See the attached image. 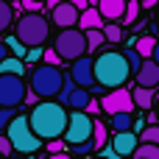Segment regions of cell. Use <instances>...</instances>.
<instances>
[{
	"mask_svg": "<svg viewBox=\"0 0 159 159\" xmlns=\"http://www.w3.org/2000/svg\"><path fill=\"white\" fill-rule=\"evenodd\" d=\"M70 159H78V157H70Z\"/></svg>",
	"mask_w": 159,
	"mask_h": 159,
	"instance_id": "c3c4849f",
	"label": "cell"
},
{
	"mask_svg": "<svg viewBox=\"0 0 159 159\" xmlns=\"http://www.w3.org/2000/svg\"><path fill=\"white\" fill-rule=\"evenodd\" d=\"M67 75L61 73V67H53V64H39L31 70V89L39 95V98H53L61 92Z\"/></svg>",
	"mask_w": 159,
	"mask_h": 159,
	"instance_id": "5b68a950",
	"label": "cell"
},
{
	"mask_svg": "<svg viewBox=\"0 0 159 159\" xmlns=\"http://www.w3.org/2000/svg\"><path fill=\"white\" fill-rule=\"evenodd\" d=\"M6 45H8V50H11L17 59H25V56H28V45H22V42L17 39V34H11V36L6 39Z\"/></svg>",
	"mask_w": 159,
	"mask_h": 159,
	"instance_id": "484cf974",
	"label": "cell"
},
{
	"mask_svg": "<svg viewBox=\"0 0 159 159\" xmlns=\"http://www.w3.org/2000/svg\"><path fill=\"white\" fill-rule=\"evenodd\" d=\"M92 131H95V117H89V112H81V109H73V115H70V126H67V131H64V143L67 145H73V148H78V145H89V148H95L92 145Z\"/></svg>",
	"mask_w": 159,
	"mask_h": 159,
	"instance_id": "52a82bcc",
	"label": "cell"
},
{
	"mask_svg": "<svg viewBox=\"0 0 159 159\" xmlns=\"http://www.w3.org/2000/svg\"><path fill=\"white\" fill-rule=\"evenodd\" d=\"M98 3H101V0H89V6H98Z\"/></svg>",
	"mask_w": 159,
	"mask_h": 159,
	"instance_id": "ee69618b",
	"label": "cell"
},
{
	"mask_svg": "<svg viewBox=\"0 0 159 159\" xmlns=\"http://www.w3.org/2000/svg\"><path fill=\"white\" fill-rule=\"evenodd\" d=\"M103 36H106V42L117 45V42L123 39V28H120L117 22H106V25H103Z\"/></svg>",
	"mask_w": 159,
	"mask_h": 159,
	"instance_id": "cb8c5ba5",
	"label": "cell"
},
{
	"mask_svg": "<svg viewBox=\"0 0 159 159\" xmlns=\"http://www.w3.org/2000/svg\"><path fill=\"white\" fill-rule=\"evenodd\" d=\"M87 112H89V115H95V112H103V109H101V103L92 98V101H89V106H87Z\"/></svg>",
	"mask_w": 159,
	"mask_h": 159,
	"instance_id": "74e56055",
	"label": "cell"
},
{
	"mask_svg": "<svg viewBox=\"0 0 159 159\" xmlns=\"http://www.w3.org/2000/svg\"><path fill=\"white\" fill-rule=\"evenodd\" d=\"M42 3H45V0H42Z\"/></svg>",
	"mask_w": 159,
	"mask_h": 159,
	"instance_id": "681fc988",
	"label": "cell"
},
{
	"mask_svg": "<svg viewBox=\"0 0 159 159\" xmlns=\"http://www.w3.org/2000/svg\"><path fill=\"white\" fill-rule=\"evenodd\" d=\"M109 126L115 129V134H117V131H131V129H134L131 112H120V115H112V123H109Z\"/></svg>",
	"mask_w": 159,
	"mask_h": 159,
	"instance_id": "ac0fdd59",
	"label": "cell"
},
{
	"mask_svg": "<svg viewBox=\"0 0 159 159\" xmlns=\"http://www.w3.org/2000/svg\"><path fill=\"white\" fill-rule=\"evenodd\" d=\"M75 87H78V84L67 75V81H64V87H61V92H59V103H70V95L75 92Z\"/></svg>",
	"mask_w": 159,
	"mask_h": 159,
	"instance_id": "f1b7e54d",
	"label": "cell"
},
{
	"mask_svg": "<svg viewBox=\"0 0 159 159\" xmlns=\"http://www.w3.org/2000/svg\"><path fill=\"white\" fill-rule=\"evenodd\" d=\"M101 109H103V115H120V112H134L137 109V103H134V92L131 89H126V87H120V89H109L106 92V98L101 101Z\"/></svg>",
	"mask_w": 159,
	"mask_h": 159,
	"instance_id": "9c48e42d",
	"label": "cell"
},
{
	"mask_svg": "<svg viewBox=\"0 0 159 159\" xmlns=\"http://www.w3.org/2000/svg\"><path fill=\"white\" fill-rule=\"evenodd\" d=\"M140 143H151V145H159V126H148V129L140 134Z\"/></svg>",
	"mask_w": 159,
	"mask_h": 159,
	"instance_id": "f546056e",
	"label": "cell"
},
{
	"mask_svg": "<svg viewBox=\"0 0 159 159\" xmlns=\"http://www.w3.org/2000/svg\"><path fill=\"white\" fill-rule=\"evenodd\" d=\"M48 159H70V157H64V151H61V154H48Z\"/></svg>",
	"mask_w": 159,
	"mask_h": 159,
	"instance_id": "b9f144b4",
	"label": "cell"
},
{
	"mask_svg": "<svg viewBox=\"0 0 159 159\" xmlns=\"http://www.w3.org/2000/svg\"><path fill=\"white\" fill-rule=\"evenodd\" d=\"M126 6H129V0H101L98 3V11L103 14L106 22H117V20H123Z\"/></svg>",
	"mask_w": 159,
	"mask_h": 159,
	"instance_id": "5bb4252c",
	"label": "cell"
},
{
	"mask_svg": "<svg viewBox=\"0 0 159 159\" xmlns=\"http://www.w3.org/2000/svg\"><path fill=\"white\" fill-rule=\"evenodd\" d=\"M103 25H106V20L98 11V6H89L87 11H81V20H78V28L81 31H92V28H103Z\"/></svg>",
	"mask_w": 159,
	"mask_h": 159,
	"instance_id": "9a60e30c",
	"label": "cell"
},
{
	"mask_svg": "<svg viewBox=\"0 0 159 159\" xmlns=\"http://www.w3.org/2000/svg\"><path fill=\"white\" fill-rule=\"evenodd\" d=\"M8 56H11V50H8V45H6V42H0V61H6Z\"/></svg>",
	"mask_w": 159,
	"mask_h": 159,
	"instance_id": "f35d334b",
	"label": "cell"
},
{
	"mask_svg": "<svg viewBox=\"0 0 159 159\" xmlns=\"http://www.w3.org/2000/svg\"><path fill=\"white\" fill-rule=\"evenodd\" d=\"M134 81H137L140 87L157 89V87H159V64L154 61V59H145V61H143V67H140V73L134 75Z\"/></svg>",
	"mask_w": 159,
	"mask_h": 159,
	"instance_id": "4fadbf2b",
	"label": "cell"
},
{
	"mask_svg": "<svg viewBox=\"0 0 159 159\" xmlns=\"http://www.w3.org/2000/svg\"><path fill=\"white\" fill-rule=\"evenodd\" d=\"M92 145H95V148H103V145H106V123H103V120H95V131H92Z\"/></svg>",
	"mask_w": 159,
	"mask_h": 159,
	"instance_id": "4316f807",
	"label": "cell"
},
{
	"mask_svg": "<svg viewBox=\"0 0 159 159\" xmlns=\"http://www.w3.org/2000/svg\"><path fill=\"white\" fill-rule=\"evenodd\" d=\"M157 25H159V11H157Z\"/></svg>",
	"mask_w": 159,
	"mask_h": 159,
	"instance_id": "bcb514c9",
	"label": "cell"
},
{
	"mask_svg": "<svg viewBox=\"0 0 159 159\" xmlns=\"http://www.w3.org/2000/svg\"><path fill=\"white\" fill-rule=\"evenodd\" d=\"M131 75L134 73H131V64H129L126 53L106 50L95 59V81L103 89H120V87H126V81Z\"/></svg>",
	"mask_w": 159,
	"mask_h": 159,
	"instance_id": "7a4b0ae2",
	"label": "cell"
},
{
	"mask_svg": "<svg viewBox=\"0 0 159 159\" xmlns=\"http://www.w3.org/2000/svg\"><path fill=\"white\" fill-rule=\"evenodd\" d=\"M11 22H14V6H11L8 0H0V34L8 31Z\"/></svg>",
	"mask_w": 159,
	"mask_h": 159,
	"instance_id": "44dd1931",
	"label": "cell"
},
{
	"mask_svg": "<svg viewBox=\"0 0 159 159\" xmlns=\"http://www.w3.org/2000/svg\"><path fill=\"white\" fill-rule=\"evenodd\" d=\"M6 137L11 140L17 154H36L42 148V140L36 137V131L31 129L28 115H17L8 126H6Z\"/></svg>",
	"mask_w": 159,
	"mask_h": 159,
	"instance_id": "277c9868",
	"label": "cell"
},
{
	"mask_svg": "<svg viewBox=\"0 0 159 159\" xmlns=\"http://www.w3.org/2000/svg\"><path fill=\"white\" fill-rule=\"evenodd\" d=\"M126 59H129V64H131V73H134V75H137V73H140V67H143V61H145V59H143V56H140V50H137V48H129V50H126Z\"/></svg>",
	"mask_w": 159,
	"mask_h": 159,
	"instance_id": "83f0119b",
	"label": "cell"
},
{
	"mask_svg": "<svg viewBox=\"0 0 159 159\" xmlns=\"http://www.w3.org/2000/svg\"><path fill=\"white\" fill-rule=\"evenodd\" d=\"M28 95L22 75H11V73H0V109L6 106H17L22 103Z\"/></svg>",
	"mask_w": 159,
	"mask_h": 159,
	"instance_id": "ba28073f",
	"label": "cell"
},
{
	"mask_svg": "<svg viewBox=\"0 0 159 159\" xmlns=\"http://www.w3.org/2000/svg\"><path fill=\"white\" fill-rule=\"evenodd\" d=\"M98 159H101V157H98Z\"/></svg>",
	"mask_w": 159,
	"mask_h": 159,
	"instance_id": "f907efd6",
	"label": "cell"
},
{
	"mask_svg": "<svg viewBox=\"0 0 159 159\" xmlns=\"http://www.w3.org/2000/svg\"><path fill=\"white\" fill-rule=\"evenodd\" d=\"M59 3H64V0H45V6H48V11H53Z\"/></svg>",
	"mask_w": 159,
	"mask_h": 159,
	"instance_id": "60d3db41",
	"label": "cell"
},
{
	"mask_svg": "<svg viewBox=\"0 0 159 159\" xmlns=\"http://www.w3.org/2000/svg\"><path fill=\"white\" fill-rule=\"evenodd\" d=\"M42 6H45L42 0H20V8L22 11H34L36 14V11H42Z\"/></svg>",
	"mask_w": 159,
	"mask_h": 159,
	"instance_id": "1f68e13d",
	"label": "cell"
},
{
	"mask_svg": "<svg viewBox=\"0 0 159 159\" xmlns=\"http://www.w3.org/2000/svg\"><path fill=\"white\" fill-rule=\"evenodd\" d=\"M45 59V50L42 48H28V56L22 59V61H28V64H36V61H42Z\"/></svg>",
	"mask_w": 159,
	"mask_h": 159,
	"instance_id": "4dcf8cb0",
	"label": "cell"
},
{
	"mask_svg": "<svg viewBox=\"0 0 159 159\" xmlns=\"http://www.w3.org/2000/svg\"><path fill=\"white\" fill-rule=\"evenodd\" d=\"M112 145H115V151L120 157H134V151L140 148V134H134V131H117L112 137Z\"/></svg>",
	"mask_w": 159,
	"mask_h": 159,
	"instance_id": "7c38bea8",
	"label": "cell"
},
{
	"mask_svg": "<svg viewBox=\"0 0 159 159\" xmlns=\"http://www.w3.org/2000/svg\"><path fill=\"white\" fill-rule=\"evenodd\" d=\"M70 3H73L75 8H81V11H87V8H89V0H70Z\"/></svg>",
	"mask_w": 159,
	"mask_h": 159,
	"instance_id": "ab89813d",
	"label": "cell"
},
{
	"mask_svg": "<svg viewBox=\"0 0 159 159\" xmlns=\"http://www.w3.org/2000/svg\"><path fill=\"white\" fill-rule=\"evenodd\" d=\"M134 159H159V145H151V143H140V148L134 151Z\"/></svg>",
	"mask_w": 159,
	"mask_h": 159,
	"instance_id": "603a6c76",
	"label": "cell"
},
{
	"mask_svg": "<svg viewBox=\"0 0 159 159\" xmlns=\"http://www.w3.org/2000/svg\"><path fill=\"white\" fill-rule=\"evenodd\" d=\"M0 73H11V75H25V64L17 56H8L6 61H0Z\"/></svg>",
	"mask_w": 159,
	"mask_h": 159,
	"instance_id": "ffe728a7",
	"label": "cell"
},
{
	"mask_svg": "<svg viewBox=\"0 0 159 159\" xmlns=\"http://www.w3.org/2000/svg\"><path fill=\"white\" fill-rule=\"evenodd\" d=\"M61 61H64V59L56 53V48H53V50H45V64H53V67H59Z\"/></svg>",
	"mask_w": 159,
	"mask_h": 159,
	"instance_id": "836d02e7",
	"label": "cell"
},
{
	"mask_svg": "<svg viewBox=\"0 0 159 159\" xmlns=\"http://www.w3.org/2000/svg\"><path fill=\"white\" fill-rule=\"evenodd\" d=\"M31 129L36 131L39 140H61L67 126H70V115L64 112V103L59 101H39L34 103V109L28 112Z\"/></svg>",
	"mask_w": 159,
	"mask_h": 159,
	"instance_id": "6da1fadb",
	"label": "cell"
},
{
	"mask_svg": "<svg viewBox=\"0 0 159 159\" xmlns=\"http://www.w3.org/2000/svg\"><path fill=\"white\" fill-rule=\"evenodd\" d=\"M11 151H14V145H11V140H8L6 134H0V154H3V157H8Z\"/></svg>",
	"mask_w": 159,
	"mask_h": 159,
	"instance_id": "d590c367",
	"label": "cell"
},
{
	"mask_svg": "<svg viewBox=\"0 0 159 159\" xmlns=\"http://www.w3.org/2000/svg\"><path fill=\"white\" fill-rule=\"evenodd\" d=\"M134 103L140 106V109H151L154 103H157V95H154V89H148V87H140V84H134Z\"/></svg>",
	"mask_w": 159,
	"mask_h": 159,
	"instance_id": "2e32d148",
	"label": "cell"
},
{
	"mask_svg": "<svg viewBox=\"0 0 159 159\" xmlns=\"http://www.w3.org/2000/svg\"><path fill=\"white\" fill-rule=\"evenodd\" d=\"M89 92L84 89V87H75V92L70 95V103L67 106H73V109H81V112H87V106H89Z\"/></svg>",
	"mask_w": 159,
	"mask_h": 159,
	"instance_id": "e0dca14e",
	"label": "cell"
},
{
	"mask_svg": "<svg viewBox=\"0 0 159 159\" xmlns=\"http://www.w3.org/2000/svg\"><path fill=\"white\" fill-rule=\"evenodd\" d=\"M0 159H6V157H3V154H0Z\"/></svg>",
	"mask_w": 159,
	"mask_h": 159,
	"instance_id": "7dc6e473",
	"label": "cell"
},
{
	"mask_svg": "<svg viewBox=\"0 0 159 159\" xmlns=\"http://www.w3.org/2000/svg\"><path fill=\"white\" fill-rule=\"evenodd\" d=\"M14 34H17V39L22 42V45H28V48H42L45 42H48V34H50V22L42 17V11H25V14H20V20H17V25H14Z\"/></svg>",
	"mask_w": 159,
	"mask_h": 159,
	"instance_id": "3957f363",
	"label": "cell"
},
{
	"mask_svg": "<svg viewBox=\"0 0 159 159\" xmlns=\"http://www.w3.org/2000/svg\"><path fill=\"white\" fill-rule=\"evenodd\" d=\"M45 148H48L50 154H61V151H64V145H61V140H50V143H48Z\"/></svg>",
	"mask_w": 159,
	"mask_h": 159,
	"instance_id": "8d00e7d4",
	"label": "cell"
},
{
	"mask_svg": "<svg viewBox=\"0 0 159 159\" xmlns=\"http://www.w3.org/2000/svg\"><path fill=\"white\" fill-rule=\"evenodd\" d=\"M53 48H56V53H59L64 61H75V59H81V56L89 53L87 31H81V28H64V31L56 36Z\"/></svg>",
	"mask_w": 159,
	"mask_h": 159,
	"instance_id": "8992f818",
	"label": "cell"
},
{
	"mask_svg": "<svg viewBox=\"0 0 159 159\" xmlns=\"http://www.w3.org/2000/svg\"><path fill=\"white\" fill-rule=\"evenodd\" d=\"M50 20H53V25H59L61 31H64V28H75L78 20H81V8H75L70 0H64V3H59V6L50 11Z\"/></svg>",
	"mask_w": 159,
	"mask_h": 159,
	"instance_id": "8fae6325",
	"label": "cell"
},
{
	"mask_svg": "<svg viewBox=\"0 0 159 159\" xmlns=\"http://www.w3.org/2000/svg\"><path fill=\"white\" fill-rule=\"evenodd\" d=\"M70 78H73L78 87H84V89H89L92 84H98V81H95V59H89V56L75 59L73 67H70Z\"/></svg>",
	"mask_w": 159,
	"mask_h": 159,
	"instance_id": "30bf717a",
	"label": "cell"
},
{
	"mask_svg": "<svg viewBox=\"0 0 159 159\" xmlns=\"http://www.w3.org/2000/svg\"><path fill=\"white\" fill-rule=\"evenodd\" d=\"M157 42H159V39H154V36H140V39L134 42V48L140 50V56H143V59H154Z\"/></svg>",
	"mask_w": 159,
	"mask_h": 159,
	"instance_id": "d6986e66",
	"label": "cell"
},
{
	"mask_svg": "<svg viewBox=\"0 0 159 159\" xmlns=\"http://www.w3.org/2000/svg\"><path fill=\"white\" fill-rule=\"evenodd\" d=\"M157 117H159V98H157Z\"/></svg>",
	"mask_w": 159,
	"mask_h": 159,
	"instance_id": "f6af8a7d",
	"label": "cell"
},
{
	"mask_svg": "<svg viewBox=\"0 0 159 159\" xmlns=\"http://www.w3.org/2000/svg\"><path fill=\"white\" fill-rule=\"evenodd\" d=\"M14 117H17L14 106H6V109H0V126H8V123H11Z\"/></svg>",
	"mask_w": 159,
	"mask_h": 159,
	"instance_id": "d6a6232c",
	"label": "cell"
},
{
	"mask_svg": "<svg viewBox=\"0 0 159 159\" xmlns=\"http://www.w3.org/2000/svg\"><path fill=\"white\" fill-rule=\"evenodd\" d=\"M101 159H123V157L115 151V145H103L101 148Z\"/></svg>",
	"mask_w": 159,
	"mask_h": 159,
	"instance_id": "e575fe53",
	"label": "cell"
},
{
	"mask_svg": "<svg viewBox=\"0 0 159 159\" xmlns=\"http://www.w3.org/2000/svg\"><path fill=\"white\" fill-rule=\"evenodd\" d=\"M140 8H143V3L140 0H129V6H126V14H123V25H131V22H137V17H140Z\"/></svg>",
	"mask_w": 159,
	"mask_h": 159,
	"instance_id": "7402d4cb",
	"label": "cell"
},
{
	"mask_svg": "<svg viewBox=\"0 0 159 159\" xmlns=\"http://www.w3.org/2000/svg\"><path fill=\"white\" fill-rule=\"evenodd\" d=\"M103 42H106L103 28H92V31H87V45H89V53H92V50H98Z\"/></svg>",
	"mask_w": 159,
	"mask_h": 159,
	"instance_id": "d4e9b609",
	"label": "cell"
},
{
	"mask_svg": "<svg viewBox=\"0 0 159 159\" xmlns=\"http://www.w3.org/2000/svg\"><path fill=\"white\" fill-rule=\"evenodd\" d=\"M154 61L159 64V42H157V50H154Z\"/></svg>",
	"mask_w": 159,
	"mask_h": 159,
	"instance_id": "7bdbcfd3",
	"label": "cell"
}]
</instances>
